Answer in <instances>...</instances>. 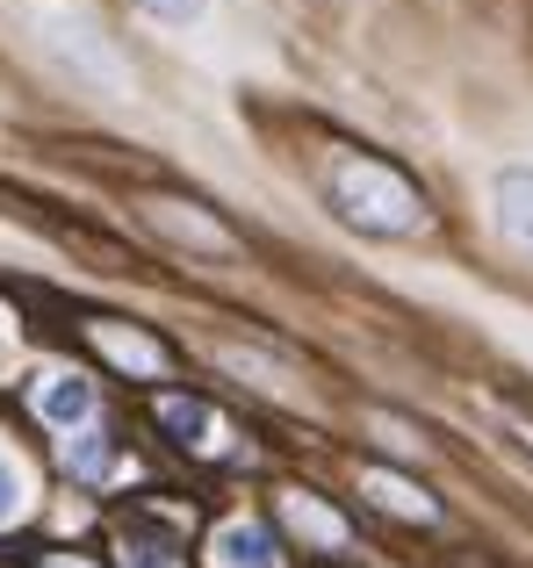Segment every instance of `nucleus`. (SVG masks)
Instances as JSON below:
<instances>
[{"label": "nucleus", "instance_id": "nucleus-1", "mask_svg": "<svg viewBox=\"0 0 533 568\" xmlns=\"http://www.w3.org/2000/svg\"><path fill=\"white\" fill-rule=\"evenodd\" d=\"M318 187L353 231H375V237H419L433 231V202L425 187L411 181L396 159L382 152H353V144H332L318 159Z\"/></svg>", "mask_w": 533, "mask_h": 568}, {"label": "nucleus", "instance_id": "nucleus-2", "mask_svg": "<svg viewBox=\"0 0 533 568\" xmlns=\"http://www.w3.org/2000/svg\"><path fill=\"white\" fill-rule=\"evenodd\" d=\"M144 223H152L159 237H173V245H188L195 260H239V231H224V223L210 216L202 202H188V194H144Z\"/></svg>", "mask_w": 533, "mask_h": 568}, {"label": "nucleus", "instance_id": "nucleus-3", "mask_svg": "<svg viewBox=\"0 0 533 568\" xmlns=\"http://www.w3.org/2000/svg\"><path fill=\"white\" fill-rule=\"evenodd\" d=\"M87 338H94L101 353H109L115 367H123V375H138V382H159L173 367V353L159 346L152 332H138V324H115V317H94L87 324Z\"/></svg>", "mask_w": 533, "mask_h": 568}, {"label": "nucleus", "instance_id": "nucleus-4", "mask_svg": "<svg viewBox=\"0 0 533 568\" xmlns=\"http://www.w3.org/2000/svg\"><path fill=\"white\" fill-rule=\"evenodd\" d=\"M159 425L173 432V446H195V454H217V410L202 396H159Z\"/></svg>", "mask_w": 533, "mask_h": 568}, {"label": "nucleus", "instance_id": "nucleus-5", "mask_svg": "<svg viewBox=\"0 0 533 568\" xmlns=\"http://www.w3.org/2000/svg\"><path fill=\"white\" fill-rule=\"evenodd\" d=\"M491 202H497V231H505L512 245L533 252V166H505Z\"/></svg>", "mask_w": 533, "mask_h": 568}, {"label": "nucleus", "instance_id": "nucleus-6", "mask_svg": "<svg viewBox=\"0 0 533 568\" xmlns=\"http://www.w3.org/2000/svg\"><path fill=\"white\" fill-rule=\"evenodd\" d=\"M217 568H281V547L274 532L253 526V518H239V526L217 532Z\"/></svg>", "mask_w": 533, "mask_h": 568}, {"label": "nucleus", "instance_id": "nucleus-7", "mask_svg": "<svg viewBox=\"0 0 533 568\" xmlns=\"http://www.w3.org/2000/svg\"><path fill=\"white\" fill-rule=\"evenodd\" d=\"M87 410H94V388H87L80 375H51V382L37 388V417H43V425H66L72 432Z\"/></svg>", "mask_w": 533, "mask_h": 568}, {"label": "nucleus", "instance_id": "nucleus-8", "mask_svg": "<svg viewBox=\"0 0 533 568\" xmlns=\"http://www.w3.org/2000/svg\"><path fill=\"white\" fill-rule=\"evenodd\" d=\"M361 489L382 504V511H396V518H419V526H440V504H425V497H411L396 475H382V468H361Z\"/></svg>", "mask_w": 533, "mask_h": 568}, {"label": "nucleus", "instance_id": "nucleus-9", "mask_svg": "<svg viewBox=\"0 0 533 568\" xmlns=\"http://www.w3.org/2000/svg\"><path fill=\"white\" fill-rule=\"evenodd\" d=\"M281 511H289V518H295V526H303L318 547H339V540H346V526H339V518L324 511V504H310V489H281Z\"/></svg>", "mask_w": 533, "mask_h": 568}, {"label": "nucleus", "instance_id": "nucleus-10", "mask_svg": "<svg viewBox=\"0 0 533 568\" xmlns=\"http://www.w3.org/2000/svg\"><path fill=\"white\" fill-rule=\"evenodd\" d=\"M66 468L87 475V483H94V475H109L115 468V439H109V432H80V439L66 446Z\"/></svg>", "mask_w": 533, "mask_h": 568}, {"label": "nucleus", "instance_id": "nucleus-11", "mask_svg": "<svg viewBox=\"0 0 533 568\" xmlns=\"http://www.w3.org/2000/svg\"><path fill=\"white\" fill-rule=\"evenodd\" d=\"M138 8H144V14H159V22H195L210 0H138Z\"/></svg>", "mask_w": 533, "mask_h": 568}, {"label": "nucleus", "instance_id": "nucleus-12", "mask_svg": "<svg viewBox=\"0 0 533 568\" xmlns=\"http://www.w3.org/2000/svg\"><path fill=\"white\" fill-rule=\"evenodd\" d=\"M14 504H22V483H14V468H8V460H0V526H8V518H14Z\"/></svg>", "mask_w": 533, "mask_h": 568}]
</instances>
